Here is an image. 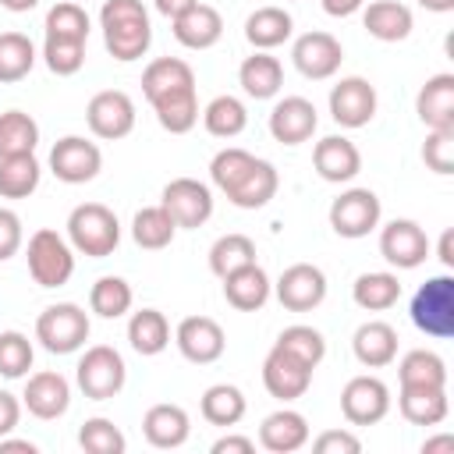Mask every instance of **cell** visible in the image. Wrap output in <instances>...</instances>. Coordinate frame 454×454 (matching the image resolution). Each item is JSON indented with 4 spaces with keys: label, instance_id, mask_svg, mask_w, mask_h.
Wrapping results in <instances>:
<instances>
[{
    "label": "cell",
    "instance_id": "6da1fadb",
    "mask_svg": "<svg viewBox=\"0 0 454 454\" xmlns=\"http://www.w3.org/2000/svg\"><path fill=\"white\" fill-rule=\"evenodd\" d=\"M99 21H103V43L117 60H138L153 43V28L142 0H106Z\"/></svg>",
    "mask_w": 454,
    "mask_h": 454
},
{
    "label": "cell",
    "instance_id": "7a4b0ae2",
    "mask_svg": "<svg viewBox=\"0 0 454 454\" xmlns=\"http://www.w3.org/2000/svg\"><path fill=\"white\" fill-rule=\"evenodd\" d=\"M67 238L71 245L82 252V255H92V259H103L117 248L121 241V223L117 216L103 206V202H82L71 209L67 216Z\"/></svg>",
    "mask_w": 454,
    "mask_h": 454
},
{
    "label": "cell",
    "instance_id": "3957f363",
    "mask_svg": "<svg viewBox=\"0 0 454 454\" xmlns=\"http://www.w3.org/2000/svg\"><path fill=\"white\" fill-rule=\"evenodd\" d=\"M411 323L436 337V340H447L454 337V277L440 273V277H429L415 298H411Z\"/></svg>",
    "mask_w": 454,
    "mask_h": 454
},
{
    "label": "cell",
    "instance_id": "277c9868",
    "mask_svg": "<svg viewBox=\"0 0 454 454\" xmlns=\"http://www.w3.org/2000/svg\"><path fill=\"white\" fill-rule=\"evenodd\" d=\"M35 340L53 355H71L89 340V316L74 301H60L39 312L35 319Z\"/></svg>",
    "mask_w": 454,
    "mask_h": 454
},
{
    "label": "cell",
    "instance_id": "5b68a950",
    "mask_svg": "<svg viewBox=\"0 0 454 454\" xmlns=\"http://www.w3.org/2000/svg\"><path fill=\"white\" fill-rule=\"evenodd\" d=\"M28 273H32V280L39 287H64L71 280V273H74L71 245L50 227L35 231L28 238Z\"/></svg>",
    "mask_w": 454,
    "mask_h": 454
},
{
    "label": "cell",
    "instance_id": "8992f818",
    "mask_svg": "<svg viewBox=\"0 0 454 454\" xmlns=\"http://www.w3.org/2000/svg\"><path fill=\"white\" fill-rule=\"evenodd\" d=\"M78 387L89 401H110L124 387V358L110 344H96L78 362Z\"/></svg>",
    "mask_w": 454,
    "mask_h": 454
},
{
    "label": "cell",
    "instance_id": "52a82bcc",
    "mask_svg": "<svg viewBox=\"0 0 454 454\" xmlns=\"http://www.w3.org/2000/svg\"><path fill=\"white\" fill-rule=\"evenodd\" d=\"M85 121L92 128L96 138H124L131 128H135V103L128 92L121 89H106V92H96L85 106Z\"/></svg>",
    "mask_w": 454,
    "mask_h": 454
},
{
    "label": "cell",
    "instance_id": "ba28073f",
    "mask_svg": "<svg viewBox=\"0 0 454 454\" xmlns=\"http://www.w3.org/2000/svg\"><path fill=\"white\" fill-rule=\"evenodd\" d=\"M103 167V153L96 142L82 138V135H67L53 145L50 153V170L64 181V184H85L99 174Z\"/></svg>",
    "mask_w": 454,
    "mask_h": 454
},
{
    "label": "cell",
    "instance_id": "9c48e42d",
    "mask_svg": "<svg viewBox=\"0 0 454 454\" xmlns=\"http://www.w3.org/2000/svg\"><path fill=\"white\" fill-rule=\"evenodd\" d=\"M177 227H202L213 216V192L195 177H174L160 202Z\"/></svg>",
    "mask_w": 454,
    "mask_h": 454
},
{
    "label": "cell",
    "instance_id": "30bf717a",
    "mask_svg": "<svg viewBox=\"0 0 454 454\" xmlns=\"http://www.w3.org/2000/svg\"><path fill=\"white\" fill-rule=\"evenodd\" d=\"M380 223V199L369 188H348L330 206V227L340 238H365Z\"/></svg>",
    "mask_w": 454,
    "mask_h": 454
},
{
    "label": "cell",
    "instance_id": "8fae6325",
    "mask_svg": "<svg viewBox=\"0 0 454 454\" xmlns=\"http://www.w3.org/2000/svg\"><path fill=\"white\" fill-rule=\"evenodd\" d=\"M340 411L351 426H376L390 411V390L376 376H355L340 390Z\"/></svg>",
    "mask_w": 454,
    "mask_h": 454
},
{
    "label": "cell",
    "instance_id": "7c38bea8",
    "mask_svg": "<svg viewBox=\"0 0 454 454\" xmlns=\"http://www.w3.org/2000/svg\"><path fill=\"white\" fill-rule=\"evenodd\" d=\"M380 252L397 270H415L429 255V238L415 220H394L380 234Z\"/></svg>",
    "mask_w": 454,
    "mask_h": 454
},
{
    "label": "cell",
    "instance_id": "4fadbf2b",
    "mask_svg": "<svg viewBox=\"0 0 454 454\" xmlns=\"http://www.w3.org/2000/svg\"><path fill=\"white\" fill-rule=\"evenodd\" d=\"M277 298L291 312H309L326 298V277L312 262H294L277 280Z\"/></svg>",
    "mask_w": 454,
    "mask_h": 454
},
{
    "label": "cell",
    "instance_id": "5bb4252c",
    "mask_svg": "<svg viewBox=\"0 0 454 454\" xmlns=\"http://www.w3.org/2000/svg\"><path fill=\"white\" fill-rule=\"evenodd\" d=\"M330 114L340 128H362L376 114V89L365 78H340L330 89Z\"/></svg>",
    "mask_w": 454,
    "mask_h": 454
},
{
    "label": "cell",
    "instance_id": "9a60e30c",
    "mask_svg": "<svg viewBox=\"0 0 454 454\" xmlns=\"http://www.w3.org/2000/svg\"><path fill=\"white\" fill-rule=\"evenodd\" d=\"M174 340H177L181 355H184L188 362H195V365L216 362V358L223 355V344H227L220 323L209 319V316H188V319H181Z\"/></svg>",
    "mask_w": 454,
    "mask_h": 454
},
{
    "label": "cell",
    "instance_id": "2e32d148",
    "mask_svg": "<svg viewBox=\"0 0 454 454\" xmlns=\"http://www.w3.org/2000/svg\"><path fill=\"white\" fill-rule=\"evenodd\" d=\"M309 383H312V369L273 344V351L262 362V387L270 390V397L294 401V397H301L309 390Z\"/></svg>",
    "mask_w": 454,
    "mask_h": 454
},
{
    "label": "cell",
    "instance_id": "e0dca14e",
    "mask_svg": "<svg viewBox=\"0 0 454 454\" xmlns=\"http://www.w3.org/2000/svg\"><path fill=\"white\" fill-rule=\"evenodd\" d=\"M291 57H294V67L305 78H316L319 82V78H330L340 67L344 50H340V43L330 32H305V35L294 39Z\"/></svg>",
    "mask_w": 454,
    "mask_h": 454
},
{
    "label": "cell",
    "instance_id": "ac0fdd59",
    "mask_svg": "<svg viewBox=\"0 0 454 454\" xmlns=\"http://www.w3.org/2000/svg\"><path fill=\"white\" fill-rule=\"evenodd\" d=\"M319 117H316V106L305 99V96H287L273 106L270 114V135L284 145H301L312 138Z\"/></svg>",
    "mask_w": 454,
    "mask_h": 454
},
{
    "label": "cell",
    "instance_id": "d6986e66",
    "mask_svg": "<svg viewBox=\"0 0 454 454\" xmlns=\"http://www.w3.org/2000/svg\"><path fill=\"white\" fill-rule=\"evenodd\" d=\"M312 163H316V174H319L323 181L340 184V181H351V177L362 170V153H358V145H355L351 138H344V135H326V138L316 142Z\"/></svg>",
    "mask_w": 454,
    "mask_h": 454
},
{
    "label": "cell",
    "instance_id": "ffe728a7",
    "mask_svg": "<svg viewBox=\"0 0 454 454\" xmlns=\"http://www.w3.org/2000/svg\"><path fill=\"white\" fill-rule=\"evenodd\" d=\"M21 401H25V408L35 415V419H60L64 411H67V404H71V387H67V380L60 376V372H35V376H28V383H25V394H21Z\"/></svg>",
    "mask_w": 454,
    "mask_h": 454
},
{
    "label": "cell",
    "instance_id": "44dd1931",
    "mask_svg": "<svg viewBox=\"0 0 454 454\" xmlns=\"http://www.w3.org/2000/svg\"><path fill=\"white\" fill-rule=\"evenodd\" d=\"M170 21H174V39L181 46H188V50H209L223 35V18L209 4H195V7L181 11Z\"/></svg>",
    "mask_w": 454,
    "mask_h": 454
},
{
    "label": "cell",
    "instance_id": "7402d4cb",
    "mask_svg": "<svg viewBox=\"0 0 454 454\" xmlns=\"http://www.w3.org/2000/svg\"><path fill=\"white\" fill-rule=\"evenodd\" d=\"M259 443L273 454H291L298 447L309 443V422L301 411H291V408H280L273 415L262 419L259 426Z\"/></svg>",
    "mask_w": 454,
    "mask_h": 454
},
{
    "label": "cell",
    "instance_id": "603a6c76",
    "mask_svg": "<svg viewBox=\"0 0 454 454\" xmlns=\"http://www.w3.org/2000/svg\"><path fill=\"white\" fill-rule=\"evenodd\" d=\"M419 121L436 131V128H454V74H433L415 99Z\"/></svg>",
    "mask_w": 454,
    "mask_h": 454
},
{
    "label": "cell",
    "instance_id": "cb8c5ba5",
    "mask_svg": "<svg viewBox=\"0 0 454 454\" xmlns=\"http://www.w3.org/2000/svg\"><path fill=\"white\" fill-rule=\"evenodd\" d=\"M223 298H227L238 312H255V309H262L266 298H270V277H266V270H262L259 262H248V266L227 273V277H223Z\"/></svg>",
    "mask_w": 454,
    "mask_h": 454
},
{
    "label": "cell",
    "instance_id": "d4e9b609",
    "mask_svg": "<svg viewBox=\"0 0 454 454\" xmlns=\"http://www.w3.org/2000/svg\"><path fill=\"white\" fill-rule=\"evenodd\" d=\"M351 348H355V358H358L362 365L383 369V365H390L394 355H397V330H394L390 323H380V319L362 323V326L355 330V337H351Z\"/></svg>",
    "mask_w": 454,
    "mask_h": 454
},
{
    "label": "cell",
    "instance_id": "484cf974",
    "mask_svg": "<svg viewBox=\"0 0 454 454\" xmlns=\"http://www.w3.org/2000/svg\"><path fill=\"white\" fill-rule=\"evenodd\" d=\"M188 411L181 404H153L142 419V433L153 447L160 450H170V447H181L188 440Z\"/></svg>",
    "mask_w": 454,
    "mask_h": 454
},
{
    "label": "cell",
    "instance_id": "4316f807",
    "mask_svg": "<svg viewBox=\"0 0 454 454\" xmlns=\"http://www.w3.org/2000/svg\"><path fill=\"white\" fill-rule=\"evenodd\" d=\"M362 25L380 43H401L411 32V11L404 4H397V0H376V4L365 7Z\"/></svg>",
    "mask_w": 454,
    "mask_h": 454
},
{
    "label": "cell",
    "instance_id": "83f0119b",
    "mask_svg": "<svg viewBox=\"0 0 454 454\" xmlns=\"http://www.w3.org/2000/svg\"><path fill=\"white\" fill-rule=\"evenodd\" d=\"M238 82H241V89H245L252 99H270V96H277L280 85H284V67H280L277 57H270L266 50H259V53L245 57V64H241V71H238Z\"/></svg>",
    "mask_w": 454,
    "mask_h": 454
},
{
    "label": "cell",
    "instance_id": "f1b7e54d",
    "mask_svg": "<svg viewBox=\"0 0 454 454\" xmlns=\"http://www.w3.org/2000/svg\"><path fill=\"white\" fill-rule=\"evenodd\" d=\"M277 184H280V177H277L273 163L255 160V163H252V170L238 181V188H231V192H227V199H231L238 209H262V206L277 195Z\"/></svg>",
    "mask_w": 454,
    "mask_h": 454
},
{
    "label": "cell",
    "instance_id": "f546056e",
    "mask_svg": "<svg viewBox=\"0 0 454 454\" xmlns=\"http://www.w3.org/2000/svg\"><path fill=\"white\" fill-rule=\"evenodd\" d=\"M401 415L411 426H436L447 419V387H401Z\"/></svg>",
    "mask_w": 454,
    "mask_h": 454
},
{
    "label": "cell",
    "instance_id": "4dcf8cb0",
    "mask_svg": "<svg viewBox=\"0 0 454 454\" xmlns=\"http://www.w3.org/2000/svg\"><path fill=\"white\" fill-rule=\"evenodd\" d=\"M153 110H156V121L170 131V135H184L195 128L199 121V99H195V85L188 89H174L167 96H156L153 99Z\"/></svg>",
    "mask_w": 454,
    "mask_h": 454
},
{
    "label": "cell",
    "instance_id": "1f68e13d",
    "mask_svg": "<svg viewBox=\"0 0 454 454\" xmlns=\"http://www.w3.org/2000/svg\"><path fill=\"white\" fill-rule=\"evenodd\" d=\"M188 85H195V74H192V67H188L184 60H177V57H156V60L142 71V92H145L149 103H153L156 96H167V92L188 89Z\"/></svg>",
    "mask_w": 454,
    "mask_h": 454
},
{
    "label": "cell",
    "instance_id": "d6a6232c",
    "mask_svg": "<svg viewBox=\"0 0 454 454\" xmlns=\"http://www.w3.org/2000/svg\"><path fill=\"white\" fill-rule=\"evenodd\" d=\"M291 25L294 21H291V14L284 7H259L245 21V39L255 50H273V46H280L291 35Z\"/></svg>",
    "mask_w": 454,
    "mask_h": 454
},
{
    "label": "cell",
    "instance_id": "836d02e7",
    "mask_svg": "<svg viewBox=\"0 0 454 454\" xmlns=\"http://www.w3.org/2000/svg\"><path fill=\"white\" fill-rule=\"evenodd\" d=\"M39 184V160L35 153L0 156V195L4 199H28Z\"/></svg>",
    "mask_w": 454,
    "mask_h": 454
},
{
    "label": "cell",
    "instance_id": "e575fe53",
    "mask_svg": "<svg viewBox=\"0 0 454 454\" xmlns=\"http://www.w3.org/2000/svg\"><path fill=\"white\" fill-rule=\"evenodd\" d=\"M128 340L138 355H160L170 344V326L160 309H142L128 323Z\"/></svg>",
    "mask_w": 454,
    "mask_h": 454
},
{
    "label": "cell",
    "instance_id": "d590c367",
    "mask_svg": "<svg viewBox=\"0 0 454 454\" xmlns=\"http://www.w3.org/2000/svg\"><path fill=\"white\" fill-rule=\"evenodd\" d=\"M397 376H401V387H447L443 358L436 351H426V348L408 351L397 365Z\"/></svg>",
    "mask_w": 454,
    "mask_h": 454
},
{
    "label": "cell",
    "instance_id": "8d00e7d4",
    "mask_svg": "<svg viewBox=\"0 0 454 454\" xmlns=\"http://www.w3.org/2000/svg\"><path fill=\"white\" fill-rule=\"evenodd\" d=\"M351 298H355V305L365 309V312H383V309L397 305L401 284H397L394 273H362V277L355 280V287H351Z\"/></svg>",
    "mask_w": 454,
    "mask_h": 454
},
{
    "label": "cell",
    "instance_id": "74e56055",
    "mask_svg": "<svg viewBox=\"0 0 454 454\" xmlns=\"http://www.w3.org/2000/svg\"><path fill=\"white\" fill-rule=\"evenodd\" d=\"M174 234H177V223L170 220V213L163 206H145L131 220V238L142 248H167L174 241Z\"/></svg>",
    "mask_w": 454,
    "mask_h": 454
},
{
    "label": "cell",
    "instance_id": "f35d334b",
    "mask_svg": "<svg viewBox=\"0 0 454 454\" xmlns=\"http://www.w3.org/2000/svg\"><path fill=\"white\" fill-rule=\"evenodd\" d=\"M245 415V394L231 383H216L202 394V419L209 426H238Z\"/></svg>",
    "mask_w": 454,
    "mask_h": 454
},
{
    "label": "cell",
    "instance_id": "ab89813d",
    "mask_svg": "<svg viewBox=\"0 0 454 454\" xmlns=\"http://www.w3.org/2000/svg\"><path fill=\"white\" fill-rule=\"evenodd\" d=\"M35 145H39V124L28 114L21 110L0 114V156L35 153Z\"/></svg>",
    "mask_w": 454,
    "mask_h": 454
},
{
    "label": "cell",
    "instance_id": "60d3db41",
    "mask_svg": "<svg viewBox=\"0 0 454 454\" xmlns=\"http://www.w3.org/2000/svg\"><path fill=\"white\" fill-rule=\"evenodd\" d=\"M202 124H206V131L216 135V138H234V135L245 131L248 110H245V103L234 99V96H216V99L206 106Z\"/></svg>",
    "mask_w": 454,
    "mask_h": 454
},
{
    "label": "cell",
    "instance_id": "b9f144b4",
    "mask_svg": "<svg viewBox=\"0 0 454 454\" xmlns=\"http://www.w3.org/2000/svg\"><path fill=\"white\" fill-rule=\"evenodd\" d=\"M248 262H255V245H252L248 234H223V238H216V245L209 248V270H213L220 280H223L227 273L248 266Z\"/></svg>",
    "mask_w": 454,
    "mask_h": 454
},
{
    "label": "cell",
    "instance_id": "7bdbcfd3",
    "mask_svg": "<svg viewBox=\"0 0 454 454\" xmlns=\"http://www.w3.org/2000/svg\"><path fill=\"white\" fill-rule=\"evenodd\" d=\"M131 301H135V294H131V284H128L124 277H99V280L92 284V291H89V305H92V312L103 316V319L124 316V312L131 309Z\"/></svg>",
    "mask_w": 454,
    "mask_h": 454
},
{
    "label": "cell",
    "instance_id": "ee69618b",
    "mask_svg": "<svg viewBox=\"0 0 454 454\" xmlns=\"http://www.w3.org/2000/svg\"><path fill=\"white\" fill-rule=\"evenodd\" d=\"M35 64V46L21 32H0V82H21Z\"/></svg>",
    "mask_w": 454,
    "mask_h": 454
},
{
    "label": "cell",
    "instance_id": "f6af8a7d",
    "mask_svg": "<svg viewBox=\"0 0 454 454\" xmlns=\"http://www.w3.org/2000/svg\"><path fill=\"white\" fill-rule=\"evenodd\" d=\"M277 348H280V351H287V355H294V358H298V362H305L309 369H316V365L323 362V355H326V340H323V333H319V330H312V326H305V323L280 330Z\"/></svg>",
    "mask_w": 454,
    "mask_h": 454
},
{
    "label": "cell",
    "instance_id": "bcb514c9",
    "mask_svg": "<svg viewBox=\"0 0 454 454\" xmlns=\"http://www.w3.org/2000/svg\"><path fill=\"white\" fill-rule=\"evenodd\" d=\"M252 163H255V156H252V153H245V149L231 145V149H220V153L213 156V163H209V177H213V184L227 195V192H231V188H238V181L252 170Z\"/></svg>",
    "mask_w": 454,
    "mask_h": 454
},
{
    "label": "cell",
    "instance_id": "7dc6e473",
    "mask_svg": "<svg viewBox=\"0 0 454 454\" xmlns=\"http://www.w3.org/2000/svg\"><path fill=\"white\" fill-rule=\"evenodd\" d=\"M78 443L89 454H124L128 440L110 419H85L78 429Z\"/></svg>",
    "mask_w": 454,
    "mask_h": 454
},
{
    "label": "cell",
    "instance_id": "c3c4849f",
    "mask_svg": "<svg viewBox=\"0 0 454 454\" xmlns=\"http://www.w3.org/2000/svg\"><path fill=\"white\" fill-rule=\"evenodd\" d=\"M32 358H35V351H32V340L25 333H18V330L0 333V376L21 380L32 369Z\"/></svg>",
    "mask_w": 454,
    "mask_h": 454
},
{
    "label": "cell",
    "instance_id": "681fc988",
    "mask_svg": "<svg viewBox=\"0 0 454 454\" xmlns=\"http://www.w3.org/2000/svg\"><path fill=\"white\" fill-rule=\"evenodd\" d=\"M46 35H57V39H89V14L78 7V4H71V0H64V4H57V7H50L46 11Z\"/></svg>",
    "mask_w": 454,
    "mask_h": 454
},
{
    "label": "cell",
    "instance_id": "f907efd6",
    "mask_svg": "<svg viewBox=\"0 0 454 454\" xmlns=\"http://www.w3.org/2000/svg\"><path fill=\"white\" fill-rule=\"evenodd\" d=\"M43 57H46V67H50L53 74H74V71H82V64H85V43H82V39H57V35H46Z\"/></svg>",
    "mask_w": 454,
    "mask_h": 454
},
{
    "label": "cell",
    "instance_id": "816d5d0a",
    "mask_svg": "<svg viewBox=\"0 0 454 454\" xmlns=\"http://www.w3.org/2000/svg\"><path fill=\"white\" fill-rule=\"evenodd\" d=\"M422 160L436 174H454V128L429 131V138L422 145Z\"/></svg>",
    "mask_w": 454,
    "mask_h": 454
},
{
    "label": "cell",
    "instance_id": "f5cc1de1",
    "mask_svg": "<svg viewBox=\"0 0 454 454\" xmlns=\"http://www.w3.org/2000/svg\"><path fill=\"white\" fill-rule=\"evenodd\" d=\"M312 450H316V454H358V450H362V443H358V436H355V433L326 429V433H319V436H316Z\"/></svg>",
    "mask_w": 454,
    "mask_h": 454
},
{
    "label": "cell",
    "instance_id": "db71d44e",
    "mask_svg": "<svg viewBox=\"0 0 454 454\" xmlns=\"http://www.w3.org/2000/svg\"><path fill=\"white\" fill-rule=\"evenodd\" d=\"M21 248V220L14 209H0V262Z\"/></svg>",
    "mask_w": 454,
    "mask_h": 454
},
{
    "label": "cell",
    "instance_id": "11a10c76",
    "mask_svg": "<svg viewBox=\"0 0 454 454\" xmlns=\"http://www.w3.org/2000/svg\"><path fill=\"white\" fill-rule=\"evenodd\" d=\"M21 419V401L7 390H0V436H7Z\"/></svg>",
    "mask_w": 454,
    "mask_h": 454
},
{
    "label": "cell",
    "instance_id": "9f6ffc18",
    "mask_svg": "<svg viewBox=\"0 0 454 454\" xmlns=\"http://www.w3.org/2000/svg\"><path fill=\"white\" fill-rule=\"evenodd\" d=\"M252 450H255V443L248 436H220L213 443V454H252Z\"/></svg>",
    "mask_w": 454,
    "mask_h": 454
},
{
    "label": "cell",
    "instance_id": "6f0895ef",
    "mask_svg": "<svg viewBox=\"0 0 454 454\" xmlns=\"http://www.w3.org/2000/svg\"><path fill=\"white\" fill-rule=\"evenodd\" d=\"M362 7V0H323V11L333 14V18H348Z\"/></svg>",
    "mask_w": 454,
    "mask_h": 454
},
{
    "label": "cell",
    "instance_id": "680465c9",
    "mask_svg": "<svg viewBox=\"0 0 454 454\" xmlns=\"http://www.w3.org/2000/svg\"><path fill=\"white\" fill-rule=\"evenodd\" d=\"M199 0H156V11L160 14H167V18H177L181 11H188V7H195Z\"/></svg>",
    "mask_w": 454,
    "mask_h": 454
},
{
    "label": "cell",
    "instance_id": "91938a15",
    "mask_svg": "<svg viewBox=\"0 0 454 454\" xmlns=\"http://www.w3.org/2000/svg\"><path fill=\"white\" fill-rule=\"evenodd\" d=\"M436 450H454V436L443 433V436H433V440L422 443V454H436Z\"/></svg>",
    "mask_w": 454,
    "mask_h": 454
},
{
    "label": "cell",
    "instance_id": "94428289",
    "mask_svg": "<svg viewBox=\"0 0 454 454\" xmlns=\"http://www.w3.org/2000/svg\"><path fill=\"white\" fill-rule=\"evenodd\" d=\"M440 262L454 266V231H443V238H440Z\"/></svg>",
    "mask_w": 454,
    "mask_h": 454
},
{
    "label": "cell",
    "instance_id": "6125c7cd",
    "mask_svg": "<svg viewBox=\"0 0 454 454\" xmlns=\"http://www.w3.org/2000/svg\"><path fill=\"white\" fill-rule=\"evenodd\" d=\"M7 450H25V454H35V443H28V440H4V436H0V454H7Z\"/></svg>",
    "mask_w": 454,
    "mask_h": 454
},
{
    "label": "cell",
    "instance_id": "be15d7a7",
    "mask_svg": "<svg viewBox=\"0 0 454 454\" xmlns=\"http://www.w3.org/2000/svg\"><path fill=\"white\" fill-rule=\"evenodd\" d=\"M426 11H436V14H447V11H454V0H419Z\"/></svg>",
    "mask_w": 454,
    "mask_h": 454
},
{
    "label": "cell",
    "instance_id": "e7e4bbea",
    "mask_svg": "<svg viewBox=\"0 0 454 454\" xmlns=\"http://www.w3.org/2000/svg\"><path fill=\"white\" fill-rule=\"evenodd\" d=\"M39 0H0V7H7V11H32Z\"/></svg>",
    "mask_w": 454,
    "mask_h": 454
}]
</instances>
